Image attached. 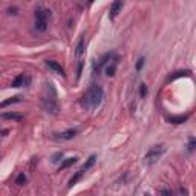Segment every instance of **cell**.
<instances>
[{"label": "cell", "mask_w": 196, "mask_h": 196, "mask_svg": "<svg viewBox=\"0 0 196 196\" xmlns=\"http://www.w3.org/2000/svg\"><path fill=\"white\" fill-rule=\"evenodd\" d=\"M83 175H84V172H81V170H78V172H77V173H75V175H74V176H72V178L69 179V184H68V186H69V187H72V186H75V184H77V182H78V181H80V179H81V176H83Z\"/></svg>", "instance_id": "cell-14"}, {"label": "cell", "mask_w": 196, "mask_h": 196, "mask_svg": "<svg viewBox=\"0 0 196 196\" xmlns=\"http://www.w3.org/2000/svg\"><path fill=\"white\" fill-rule=\"evenodd\" d=\"M116 63L118 61H113L112 64H109V66L106 68V75H109V77H112V75H115V71H116Z\"/></svg>", "instance_id": "cell-17"}, {"label": "cell", "mask_w": 196, "mask_h": 196, "mask_svg": "<svg viewBox=\"0 0 196 196\" xmlns=\"http://www.w3.org/2000/svg\"><path fill=\"white\" fill-rule=\"evenodd\" d=\"M187 75H190V71H179L175 75H172L168 80H176V78H179V77H187Z\"/></svg>", "instance_id": "cell-19"}, {"label": "cell", "mask_w": 196, "mask_h": 196, "mask_svg": "<svg viewBox=\"0 0 196 196\" xmlns=\"http://www.w3.org/2000/svg\"><path fill=\"white\" fill-rule=\"evenodd\" d=\"M195 149V138H190V142H189V152H193Z\"/></svg>", "instance_id": "cell-27"}, {"label": "cell", "mask_w": 196, "mask_h": 196, "mask_svg": "<svg viewBox=\"0 0 196 196\" xmlns=\"http://www.w3.org/2000/svg\"><path fill=\"white\" fill-rule=\"evenodd\" d=\"M77 161H78L77 156H72V158H66V159H64V161L60 164V172L64 170V168H68V167H71V165H74Z\"/></svg>", "instance_id": "cell-12"}, {"label": "cell", "mask_w": 196, "mask_h": 196, "mask_svg": "<svg viewBox=\"0 0 196 196\" xmlns=\"http://www.w3.org/2000/svg\"><path fill=\"white\" fill-rule=\"evenodd\" d=\"M46 66H48L51 71H54L55 74L64 77V69H63V66H61L60 63H57V61H54V60H48V61H46Z\"/></svg>", "instance_id": "cell-7"}, {"label": "cell", "mask_w": 196, "mask_h": 196, "mask_svg": "<svg viewBox=\"0 0 196 196\" xmlns=\"http://www.w3.org/2000/svg\"><path fill=\"white\" fill-rule=\"evenodd\" d=\"M142 66H144V57H139L136 61V71H141Z\"/></svg>", "instance_id": "cell-25"}, {"label": "cell", "mask_w": 196, "mask_h": 196, "mask_svg": "<svg viewBox=\"0 0 196 196\" xmlns=\"http://www.w3.org/2000/svg\"><path fill=\"white\" fill-rule=\"evenodd\" d=\"M42 106L43 109L51 113V115H58L60 113V104L57 101V94H55V90L52 92V95H43L42 98Z\"/></svg>", "instance_id": "cell-2"}, {"label": "cell", "mask_w": 196, "mask_h": 196, "mask_svg": "<svg viewBox=\"0 0 196 196\" xmlns=\"http://www.w3.org/2000/svg\"><path fill=\"white\" fill-rule=\"evenodd\" d=\"M2 118H5V120H22L23 118V115H20V113H16V112H6V113H2Z\"/></svg>", "instance_id": "cell-13"}, {"label": "cell", "mask_w": 196, "mask_h": 196, "mask_svg": "<svg viewBox=\"0 0 196 196\" xmlns=\"http://www.w3.org/2000/svg\"><path fill=\"white\" fill-rule=\"evenodd\" d=\"M95 161H97V156H95V155H90L89 158H87V161L83 164V167L80 168V170H81V172H87L89 168H92V167H94Z\"/></svg>", "instance_id": "cell-11"}, {"label": "cell", "mask_w": 196, "mask_h": 196, "mask_svg": "<svg viewBox=\"0 0 196 196\" xmlns=\"http://www.w3.org/2000/svg\"><path fill=\"white\" fill-rule=\"evenodd\" d=\"M123 6H124V3L121 2V0H116V2H113L112 6H110V11H109V19L113 20L116 16H118V12L123 9Z\"/></svg>", "instance_id": "cell-6"}, {"label": "cell", "mask_w": 196, "mask_h": 196, "mask_svg": "<svg viewBox=\"0 0 196 196\" xmlns=\"http://www.w3.org/2000/svg\"><path fill=\"white\" fill-rule=\"evenodd\" d=\"M78 132H80L78 129H68V130H64V132L54 133V138H57V139H63V141H69V139L75 138V136L78 135Z\"/></svg>", "instance_id": "cell-5"}, {"label": "cell", "mask_w": 196, "mask_h": 196, "mask_svg": "<svg viewBox=\"0 0 196 196\" xmlns=\"http://www.w3.org/2000/svg\"><path fill=\"white\" fill-rule=\"evenodd\" d=\"M35 16V22H42V23H48V19L51 17V11L45 6H38L34 12Z\"/></svg>", "instance_id": "cell-4"}, {"label": "cell", "mask_w": 196, "mask_h": 196, "mask_svg": "<svg viewBox=\"0 0 196 196\" xmlns=\"http://www.w3.org/2000/svg\"><path fill=\"white\" fill-rule=\"evenodd\" d=\"M103 98H104L103 87L98 86V84H92L87 89V92L84 94V97H83V104L87 109H97L103 103Z\"/></svg>", "instance_id": "cell-1"}, {"label": "cell", "mask_w": 196, "mask_h": 196, "mask_svg": "<svg viewBox=\"0 0 196 196\" xmlns=\"http://www.w3.org/2000/svg\"><path fill=\"white\" fill-rule=\"evenodd\" d=\"M8 12H9L11 16H17L19 14V9L16 6H11V8H8Z\"/></svg>", "instance_id": "cell-26"}, {"label": "cell", "mask_w": 196, "mask_h": 196, "mask_svg": "<svg viewBox=\"0 0 196 196\" xmlns=\"http://www.w3.org/2000/svg\"><path fill=\"white\" fill-rule=\"evenodd\" d=\"M110 58H112V52H107V54H104V55L100 58L98 64H97V66L94 68V72H95V75H98V74H100L101 68H103V66H106V63H107Z\"/></svg>", "instance_id": "cell-8"}, {"label": "cell", "mask_w": 196, "mask_h": 196, "mask_svg": "<svg viewBox=\"0 0 196 196\" xmlns=\"http://www.w3.org/2000/svg\"><path fill=\"white\" fill-rule=\"evenodd\" d=\"M147 92H149V90H147V86H146L144 83L139 84V97H141V98H146V97H147Z\"/></svg>", "instance_id": "cell-22"}, {"label": "cell", "mask_w": 196, "mask_h": 196, "mask_svg": "<svg viewBox=\"0 0 196 196\" xmlns=\"http://www.w3.org/2000/svg\"><path fill=\"white\" fill-rule=\"evenodd\" d=\"M83 60H78V64H77V80H80V77L83 74Z\"/></svg>", "instance_id": "cell-21"}, {"label": "cell", "mask_w": 196, "mask_h": 196, "mask_svg": "<svg viewBox=\"0 0 196 196\" xmlns=\"http://www.w3.org/2000/svg\"><path fill=\"white\" fill-rule=\"evenodd\" d=\"M20 101V97H14V98H9V100H5L0 103V107H6L9 104H14V103H19Z\"/></svg>", "instance_id": "cell-16"}, {"label": "cell", "mask_w": 196, "mask_h": 196, "mask_svg": "<svg viewBox=\"0 0 196 196\" xmlns=\"http://www.w3.org/2000/svg\"><path fill=\"white\" fill-rule=\"evenodd\" d=\"M189 118V115H179V116H170V123H173V124H181V123H184L186 120Z\"/></svg>", "instance_id": "cell-15"}, {"label": "cell", "mask_w": 196, "mask_h": 196, "mask_svg": "<svg viewBox=\"0 0 196 196\" xmlns=\"http://www.w3.org/2000/svg\"><path fill=\"white\" fill-rule=\"evenodd\" d=\"M29 81H31V78L29 77H26V75H19L17 78H16V80L14 81H12V87H22V86H28L29 84Z\"/></svg>", "instance_id": "cell-9"}, {"label": "cell", "mask_w": 196, "mask_h": 196, "mask_svg": "<svg viewBox=\"0 0 196 196\" xmlns=\"http://www.w3.org/2000/svg\"><path fill=\"white\" fill-rule=\"evenodd\" d=\"M179 192H181V195H182V196H187V189L181 187V189H179Z\"/></svg>", "instance_id": "cell-28"}, {"label": "cell", "mask_w": 196, "mask_h": 196, "mask_svg": "<svg viewBox=\"0 0 196 196\" xmlns=\"http://www.w3.org/2000/svg\"><path fill=\"white\" fill-rule=\"evenodd\" d=\"M159 195H161V196H175V195H173V190L168 189V187H162V189L159 190Z\"/></svg>", "instance_id": "cell-20"}, {"label": "cell", "mask_w": 196, "mask_h": 196, "mask_svg": "<svg viewBox=\"0 0 196 196\" xmlns=\"http://www.w3.org/2000/svg\"><path fill=\"white\" fill-rule=\"evenodd\" d=\"M35 29L38 32H45L48 29V23H42V22H35Z\"/></svg>", "instance_id": "cell-18"}, {"label": "cell", "mask_w": 196, "mask_h": 196, "mask_svg": "<svg viewBox=\"0 0 196 196\" xmlns=\"http://www.w3.org/2000/svg\"><path fill=\"white\" fill-rule=\"evenodd\" d=\"M26 182V176H25V173H20L19 176H17V179H16V184H19V186H23Z\"/></svg>", "instance_id": "cell-23"}, {"label": "cell", "mask_w": 196, "mask_h": 196, "mask_svg": "<svg viewBox=\"0 0 196 196\" xmlns=\"http://www.w3.org/2000/svg\"><path fill=\"white\" fill-rule=\"evenodd\" d=\"M84 49H86V46H84V35H81L80 38H78V43L75 46V55H77L78 60H81V55L84 54Z\"/></svg>", "instance_id": "cell-10"}, {"label": "cell", "mask_w": 196, "mask_h": 196, "mask_svg": "<svg viewBox=\"0 0 196 196\" xmlns=\"http://www.w3.org/2000/svg\"><path fill=\"white\" fill-rule=\"evenodd\" d=\"M164 152H165V147H164V146H153V147L146 153V156H144V164H146V165H153V164L164 155Z\"/></svg>", "instance_id": "cell-3"}, {"label": "cell", "mask_w": 196, "mask_h": 196, "mask_svg": "<svg viewBox=\"0 0 196 196\" xmlns=\"http://www.w3.org/2000/svg\"><path fill=\"white\" fill-rule=\"evenodd\" d=\"M61 158H63V153H61V152H57L55 155H52V162H55V164H57Z\"/></svg>", "instance_id": "cell-24"}]
</instances>
